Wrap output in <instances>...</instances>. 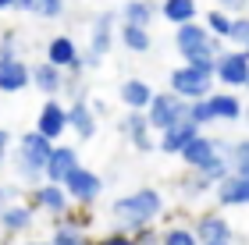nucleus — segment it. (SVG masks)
<instances>
[{
	"instance_id": "f257e3e1",
	"label": "nucleus",
	"mask_w": 249,
	"mask_h": 245,
	"mask_svg": "<svg viewBox=\"0 0 249 245\" xmlns=\"http://www.w3.org/2000/svg\"><path fill=\"white\" fill-rule=\"evenodd\" d=\"M164 213V196L160 188H135V192H124L118 196L114 203H110V231H118V235H135L139 228H150L157 224Z\"/></svg>"
},
{
	"instance_id": "f03ea898",
	"label": "nucleus",
	"mask_w": 249,
	"mask_h": 245,
	"mask_svg": "<svg viewBox=\"0 0 249 245\" xmlns=\"http://www.w3.org/2000/svg\"><path fill=\"white\" fill-rule=\"evenodd\" d=\"M11 149H15V174L29 188L43 185V167H47L50 153H53V142H47L39 131H21Z\"/></svg>"
},
{
	"instance_id": "7ed1b4c3",
	"label": "nucleus",
	"mask_w": 249,
	"mask_h": 245,
	"mask_svg": "<svg viewBox=\"0 0 249 245\" xmlns=\"http://www.w3.org/2000/svg\"><path fill=\"white\" fill-rule=\"evenodd\" d=\"M175 47L182 53V64H192V68H213L217 53L224 50L217 39L203 29V21H189V25L175 29Z\"/></svg>"
},
{
	"instance_id": "20e7f679",
	"label": "nucleus",
	"mask_w": 249,
	"mask_h": 245,
	"mask_svg": "<svg viewBox=\"0 0 249 245\" xmlns=\"http://www.w3.org/2000/svg\"><path fill=\"white\" fill-rule=\"evenodd\" d=\"M213 68H192V64H178V68L167 75V93H175L185 103H196V99H207L213 93Z\"/></svg>"
},
{
	"instance_id": "39448f33",
	"label": "nucleus",
	"mask_w": 249,
	"mask_h": 245,
	"mask_svg": "<svg viewBox=\"0 0 249 245\" xmlns=\"http://www.w3.org/2000/svg\"><path fill=\"white\" fill-rule=\"evenodd\" d=\"M114 39H118V11H100L93 18V25H89V47L82 50L86 68H96V64L110 53Z\"/></svg>"
},
{
	"instance_id": "423d86ee",
	"label": "nucleus",
	"mask_w": 249,
	"mask_h": 245,
	"mask_svg": "<svg viewBox=\"0 0 249 245\" xmlns=\"http://www.w3.org/2000/svg\"><path fill=\"white\" fill-rule=\"evenodd\" d=\"M142 114H146V121H150L153 135H160V131L175 128V125H185L189 121V103L178 99L175 93H153L150 107H146Z\"/></svg>"
},
{
	"instance_id": "0eeeda50",
	"label": "nucleus",
	"mask_w": 249,
	"mask_h": 245,
	"mask_svg": "<svg viewBox=\"0 0 249 245\" xmlns=\"http://www.w3.org/2000/svg\"><path fill=\"white\" fill-rule=\"evenodd\" d=\"M64 192H68V199H71V206H78V210H89L96 203L100 196H104V178H100L96 171H89V167H82L78 163L71 174L64 178Z\"/></svg>"
},
{
	"instance_id": "6e6552de",
	"label": "nucleus",
	"mask_w": 249,
	"mask_h": 245,
	"mask_svg": "<svg viewBox=\"0 0 249 245\" xmlns=\"http://www.w3.org/2000/svg\"><path fill=\"white\" fill-rule=\"evenodd\" d=\"M217 157H228V142L217 139V135H203V131L178 153V160L185 163V171H196V174H203Z\"/></svg>"
},
{
	"instance_id": "1a4fd4ad",
	"label": "nucleus",
	"mask_w": 249,
	"mask_h": 245,
	"mask_svg": "<svg viewBox=\"0 0 249 245\" xmlns=\"http://www.w3.org/2000/svg\"><path fill=\"white\" fill-rule=\"evenodd\" d=\"M25 206L32 210V213H43V217L61 220V217H68V210H71V199H68V192H64L61 185L43 181V185H36V188H29Z\"/></svg>"
},
{
	"instance_id": "9d476101",
	"label": "nucleus",
	"mask_w": 249,
	"mask_h": 245,
	"mask_svg": "<svg viewBox=\"0 0 249 245\" xmlns=\"http://www.w3.org/2000/svg\"><path fill=\"white\" fill-rule=\"evenodd\" d=\"M213 82H221L228 93L246 89V82H249V57L242 50H221L217 61H213Z\"/></svg>"
},
{
	"instance_id": "9b49d317",
	"label": "nucleus",
	"mask_w": 249,
	"mask_h": 245,
	"mask_svg": "<svg viewBox=\"0 0 249 245\" xmlns=\"http://www.w3.org/2000/svg\"><path fill=\"white\" fill-rule=\"evenodd\" d=\"M118 131L124 135V142L135 149V153H153L157 149V135L150 128V121H146L142 110H124L118 117Z\"/></svg>"
},
{
	"instance_id": "f8f14e48",
	"label": "nucleus",
	"mask_w": 249,
	"mask_h": 245,
	"mask_svg": "<svg viewBox=\"0 0 249 245\" xmlns=\"http://www.w3.org/2000/svg\"><path fill=\"white\" fill-rule=\"evenodd\" d=\"M32 131H39L47 142H57L68 135V103L64 99H43V107H39V114H36V128Z\"/></svg>"
},
{
	"instance_id": "ddd939ff",
	"label": "nucleus",
	"mask_w": 249,
	"mask_h": 245,
	"mask_svg": "<svg viewBox=\"0 0 249 245\" xmlns=\"http://www.w3.org/2000/svg\"><path fill=\"white\" fill-rule=\"evenodd\" d=\"M192 235H196L199 245H207V242H231V220L221 213V210H207V213H199L196 220H192Z\"/></svg>"
},
{
	"instance_id": "4468645a",
	"label": "nucleus",
	"mask_w": 249,
	"mask_h": 245,
	"mask_svg": "<svg viewBox=\"0 0 249 245\" xmlns=\"http://www.w3.org/2000/svg\"><path fill=\"white\" fill-rule=\"evenodd\" d=\"M96 128H100V121H96L93 110H89V99L86 96L68 99V131L78 135V142H89L96 135Z\"/></svg>"
},
{
	"instance_id": "2eb2a0df",
	"label": "nucleus",
	"mask_w": 249,
	"mask_h": 245,
	"mask_svg": "<svg viewBox=\"0 0 249 245\" xmlns=\"http://www.w3.org/2000/svg\"><path fill=\"white\" fill-rule=\"evenodd\" d=\"M78 167V149L75 146H68V142H57L50 153V160L47 167H43V181H50V185H64V178L71 174Z\"/></svg>"
},
{
	"instance_id": "dca6fc26",
	"label": "nucleus",
	"mask_w": 249,
	"mask_h": 245,
	"mask_svg": "<svg viewBox=\"0 0 249 245\" xmlns=\"http://www.w3.org/2000/svg\"><path fill=\"white\" fill-rule=\"evenodd\" d=\"M29 85L39 89L43 99H61V93H64V71L50 68L47 61H39V64L29 68Z\"/></svg>"
},
{
	"instance_id": "f3484780",
	"label": "nucleus",
	"mask_w": 249,
	"mask_h": 245,
	"mask_svg": "<svg viewBox=\"0 0 249 245\" xmlns=\"http://www.w3.org/2000/svg\"><path fill=\"white\" fill-rule=\"evenodd\" d=\"M153 93L157 89L146 79H139V75H128V79H121V85H118V99L124 103V110H146Z\"/></svg>"
},
{
	"instance_id": "a211bd4d",
	"label": "nucleus",
	"mask_w": 249,
	"mask_h": 245,
	"mask_svg": "<svg viewBox=\"0 0 249 245\" xmlns=\"http://www.w3.org/2000/svg\"><path fill=\"white\" fill-rule=\"evenodd\" d=\"M213 199H217L221 210H228V206H249V174H228L217 188H213Z\"/></svg>"
},
{
	"instance_id": "6ab92c4d",
	"label": "nucleus",
	"mask_w": 249,
	"mask_h": 245,
	"mask_svg": "<svg viewBox=\"0 0 249 245\" xmlns=\"http://www.w3.org/2000/svg\"><path fill=\"white\" fill-rule=\"evenodd\" d=\"M78 57H82V50H78V43L71 36H53L47 43V57L43 61H47L50 68H57V71H68Z\"/></svg>"
},
{
	"instance_id": "aec40b11",
	"label": "nucleus",
	"mask_w": 249,
	"mask_h": 245,
	"mask_svg": "<svg viewBox=\"0 0 249 245\" xmlns=\"http://www.w3.org/2000/svg\"><path fill=\"white\" fill-rule=\"evenodd\" d=\"M196 135H199V128L189 125V121H185V125H175V128H167V131L157 135V153H164V157H178V153H182Z\"/></svg>"
},
{
	"instance_id": "412c9836",
	"label": "nucleus",
	"mask_w": 249,
	"mask_h": 245,
	"mask_svg": "<svg viewBox=\"0 0 249 245\" xmlns=\"http://www.w3.org/2000/svg\"><path fill=\"white\" fill-rule=\"evenodd\" d=\"M207 103L213 110V121H242L246 114V103L239 99V93H228V89H213Z\"/></svg>"
},
{
	"instance_id": "4be33fe9",
	"label": "nucleus",
	"mask_w": 249,
	"mask_h": 245,
	"mask_svg": "<svg viewBox=\"0 0 249 245\" xmlns=\"http://www.w3.org/2000/svg\"><path fill=\"white\" fill-rule=\"evenodd\" d=\"M29 68L21 57H11V61H0V93H21L29 89Z\"/></svg>"
},
{
	"instance_id": "5701e85b",
	"label": "nucleus",
	"mask_w": 249,
	"mask_h": 245,
	"mask_svg": "<svg viewBox=\"0 0 249 245\" xmlns=\"http://www.w3.org/2000/svg\"><path fill=\"white\" fill-rule=\"evenodd\" d=\"M153 15H157L153 0H124L121 11H118V21L121 25H135V29H150Z\"/></svg>"
},
{
	"instance_id": "b1692460",
	"label": "nucleus",
	"mask_w": 249,
	"mask_h": 245,
	"mask_svg": "<svg viewBox=\"0 0 249 245\" xmlns=\"http://www.w3.org/2000/svg\"><path fill=\"white\" fill-rule=\"evenodd\" d=\"M36 224V213L25 206V203H7V210L0 213V231L4 235H21Z\"/></svg>"
},
{
	"instance_id": "393cba45",
	"label": "nucleus",
	"mask_w": 249,
	"mask_h": 245,
	"mask_svg": "<svg viewBox=\"0 0 249 245\" xmlns=\"http://www.w3.org/2000/svg\"><path fill=\"white\" fill-rule=\"evenodd\" d=\"M160 15L167 25H189V21H199V4L196 0H160Z\"/></svg>"
},
{
	"instance_id": "a878e982",
	"label": "nucleus",
	"mask_w": 249,
	"mask_h": 245,
	"mask_svg": "<svg viewBox=\"0 0 249 245\" xmlns=\"http://www.w3.org/2000/svg\"><path fill=\"white\" fill-rule=\"evenodd\" d=\"M118 43L128 53H146L153 47V36L150 29H135V25H118Z\"/></svg>"
},
{
	"instance_id": "bb28decb",
	"label": "nucleus",
	"mask_w": 249,
	"mask_h": 245,
	"mask_svg": "<svg viewBox=\"0 0 249 245\" xmlns=\"http://www.w3.org/2000/svg\"><path fill=\"white\" fill-rule=\"evenodd\" d=\"M199 21H203V29L210 32L217 43H228V36H231V15H224V11H207V15H199Z\"/></svg>"
},
{
	"instance_id": "cd10ccee",
	"label": "nucleus",
	"mask_w": 249,
	"mask_h": 245,
	"mask_svg": "<svg viewBox=\"0 0 249 245\" xmlns=\"http://www.w3.org/2000/svg\"><path fill=\"white\" fill-rule=\"evenodd\" d=\"M178 192H182V199H203V196H213V185L207 181L203 174H196V171H185V178L178 181Z\"/></svg>"
},
{
	"instance_id": "c85d7f7f",
	"label": "nucleus",
	"mask_w": 249,
	"mask_h": 245,
	"mask_svg": "<svg viewBox=\"0 0 249 245\" xmlns=\"http://www.w3.org/2000/svg\"><path fill=\"white\" fill-rule=\"evenodd\" d=\"M50 245H89L93 238L82 235V231H75V228H68L64 220H53V231H50Z\"/></svg>"
},
{
	"instance_id": "c756f323",
	"label": "nucleus",
	"mask_w": 249,
	"mask_h": 245,
	"mask_svg": "<svg viewBox=\"0 0 249 245\" xmlns=\"http://www.w3.org/2000/svg\"><path fill=\"white\" fill-rule=\"evenodd\" d=\"M228 163L231 174H249V135L228 142Z\"/></svg>"
},
{
	"instance_id": "7c9ffc66",
	"label": "nucleus",
	"mask_w": 249,
	"mask_h": 245,
	"mask_svg": "<svg viewBox=\"0 0 249 245\" xmlns=\"http://www.w3.org/2000/svg\"><path fill=\"white\" fill-rule=\"evenodd\" d=\"M160 245H199L189 224H167L160 231Z\"/></svg>"
},
{
	"instance_id": "2f4dec72",
	"label": "nucleus",
	"mask_w": 249,
	"mask_h": 245,
	"mask_svg": "<svg viewBox=\"0 0 249 245\" xmlns=\"http://www.w3.org/2000/svg\"><path fill=\"white\" fill-rule=\"evenodd\" d=\"M68 228H75V231H82V235H89L93 231V224H96V217H93V210H78V206H71L68 210V217H61Z\"/></svg>"
},
{
	"instance_id": "473e14b6",
	"label": "nucleus",
	"mask_w": 249,
	"mask_h": 245,
	"mask_svg": "<svg viewBox=\"0 0 249 245\" xmlns=\"http://www.w3.org/2000/svg\"><path fill=\"white\" fill-rule=\"evenodd\" d=\"M64 7H68V0H32V15H36V18H47V21L61 18Z\"/></svg>"
},
{
	"instance_id": "72a5a7b5",
	"label": "nucleus",
	"mask_w": 249,
	"mask_h": 245,
	"mask_svg": "<svg viewBox=\"0 0 249 245\" xmlns=\"http://www.w3.org/2000/svg\"><path fill=\"white\" fill-rule=\"evenodd\" d=\"M189 125H196L199 131L207 128V125H213V110H210L207 99H196V103H189Z\"/></svg>"
},
{
	"instance_id": "f704fd0d",
	"label": "nucleus",
	"mask_w": 249,
	"mask_h": 245,
	"mask_svg": "<svg viewBox=\"0 0 249 245\" xmlns=\"http://www.w3.org/2000/svg\"><path fill=\"white\" fill-rule=\"evenodd\" d=\"M228 43L235 50H246V43H249V15H235L231 18V36Z\"/></svg>"
},
{
	"instance_id": "c9c22d12",
	"label": "nucleus",
	"mask_w": 249,
	"mask_h": 245,
	"mask_svg": "<svg viewBox=\"0 0 249 245\" xmlns=\"http://www.w3.org/2000/svg\"><path fill=\"white\" fill-rule=\"evenodd\" d=\"M132 242H135V245H160V228H157V224L139 228V231L132 235Z\"/></svg>"
},
{
	"instance_id": "e433bc0d",
	"label": "nucleus",
	"mask_w": 249,
	"mask_h": 245,
	"mask_svg": "<svg viewBox=\"0 0 249 245\" xmlns=\"http://www.w3.org/2000/svg\"><path fill=\"white\" fill-rule=\"evenodd\" d=\"M213 7L224 11V15H246V7H249V0H213Z\"/></svg>"
},
{
	"instance_id": "4c0bfd02",
	"label": "nucleus",
	"mask_w": 249,
	"mask_h": 245,
	"mask_svg": "<svg viewBox=\"0 0 249 245\" xmlns=\"http://www.w3.org/2000/svg\"><path fill=\"white\" fill-rule=\"evenodd\" d=\"M89 245H135L128 235H118V231H107V235H100L96 242H89Z\"/></svg>"
},
{
	"instance_id": "58836bf2",
	"label": "nucleus",
	"mask_w": 249,
	"mask_h": 245,
	"mask_svg": "<svg viewBox=\"0 0 249 245\" xmlns=\"http://www.w3.org/2000/svg\"><path fill=\"white\" fill-rule=\"evenodd\" d=\"M7 203H18V188L15 185H0V213L7 210Z\"/></svg>"
},
{
	"instance_id": "ea45409f",
	"label": "nucleus",
	"mask_w": 249,
	"mask_h": 245,
	"mask_svg": "<svg viewBox=\"0 0 249 245\" xmlns=\"http://www.w3.org/2000/svg\"><path fill=\"white\" fill-rule=\"evenodd\" d=\"M11 11H18V15H32V0H15V7Z\"/></svg>"
},
{
	"instance_id": "a19ab883",
	"label": "nucleus",
	"mask_w": 249,
	"mask_h": 245,
	"mask_svg": "<svg viewBox=\"0 0 249 245\" xmlns=\"http://www.w3.org/2000/svg\"><path fill=\"white\" fill-rule=\"evenodd\" d=\"M15 146V139H11V131L7 128H0V149H11Z\"/></svg>"
},
{
	"instance_id": "79ce46f5",
	"label": "nucleus",
	"mask_w": 249,
	"mask_h": 245,
	"mask_svg": "<svg viewBox=\"0 0 249 245\" xmlns=\"http://www.w3.org/2000/svg\"><path fill=\"white\" fill-rule=\"evenodd\" d=\"M15 7V0H0V11H11Z\"/></svg>"
},
{
	"instance_id": "37998d69",
	"label": "nucleus",
	"mask_w": 249,
	"mask_h": 245,
	"mask_svg": "<svg viewBox=\"0 0 249 245\" xmlns=\"http://www.w3.org/2000/svg\"><path fill=\"white\" fill-rule=\"evenodd\" d=\"M21 245H50V242H43V238H32V242H21Z\"/></svg>"
},
{
	"instance_id": "c03bdc74",
	"label": "nucleus",
	"mask_w": 249,
	"mask_h": 245,
	"mask_svg": "<svg viewBox=\"0 0 249 245\" xmlns=\"http://www.w3.org/2000/svg\"><path fill=\"white\" fill-rule=\"evenodd\" d=\"M7 153H11V149H0V167H4V163H7Z\"/></svg>"
},
{
	"instance_id": "a18cd8bd",
	"label": "nucleus",
	"mask_w": 249,
	"mask_h": 245,
	"mask_svg": "<svg viewBox=\"0 0 249 245\" xmlns=\"http://www.w3.org/2000/svg\"><path fill=\"white\" fill-rule=\"evenodd\" d=\"M207 245H235V242H207Z\"/></svg>"
},
{
	"instance_id": "49530a36",
	"label": "nucleus",
	"mask_w": 249,
	"mask_h": 245,
	"mask_svg": "<svg viewBox=\"0 0 249 245\" xmlns=\"http://www.w3.org/2000/svg\"><path fill=\"white\" fill-rule=\"evenodd\" d=\"M242 53H246V57H249V43H246V50H242Z\"/></svg>"
},
{
	"instance_id": "de8ad7c7",
	"label": "nucleus",
	"mask_w": 249,
	"mask_h": 245,
	"mask_svg": "<svg viewBox=\"0 0 249 245\" xmlns=\"http://www.w3.org/2000/svg\"><path fill=\"white\" fill-rule=\"evenodd\" d=\"M242 117H246V121H249V110H246V114H242Z\"/></svg>"
},
{
	"instance_id": "09e8293b",
	"label": "nucleus",
	"mask_w": 249,
	"mask_h": 245,
	"mask_svg": "<svg viewBox=\"0 0 249 245\" xmlns=\"http://www.w3.org/2000/svg\"><path fill=\"white\" fill-rule=\"evenodd\" d=\"M246 93H249V82H246Z\"/></svg>"
},
{
	"instance_id": "8fccbe9b",
	"label": "nucleus",
	"mask_w": 249,
	"mask_h": 245,
	"mask_svg": "<svg viewBox=\"0 0 249 245\" xmlns=\"http://www.w3.org/2000/svg\"><path fill=\"white\" fill-rule=\"evenodd\" d=\"M246 11H249V7H246Z\"/></svg>"
}]
</instances>
